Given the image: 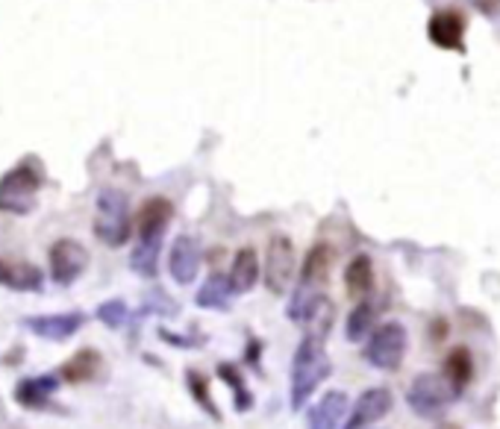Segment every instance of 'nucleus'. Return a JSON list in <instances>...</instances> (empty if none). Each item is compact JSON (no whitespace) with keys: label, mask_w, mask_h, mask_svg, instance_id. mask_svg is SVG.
I'll return each instance as SVG.
<instances>
[{"label":"nucleus","mask_w":500,"mask_h":429,"mask_svg":"<svg viewBox=\"0 0 500 429\" xmlns=\"http://www.w3.org/2000/svg\"><path fill=\"white\" fill-rule=\"evenodd\" d=\"M0 286L9 291H41L44 274L41 268L30 262H9V259H0Z\"/></svg>","instance_id":"nucleus-15"},{"label":"nucleus","mask_w":500,"mask_h":429,"mask_svg":"<svg viewBox=\"0 0 500 429\" xmlns=\"http://www.w3.org/2000/svg\"><path fill=\"white\" fill-rule=\"evenodd\" d=\"M159 253H162V239H139V244L130 253V268L139 277L153 279L159 274Z\"/></svg>","instance_id":"nucleus-18"},{"label":"nucleus","mask_w":500,"mask_h":429,"mask_svg":"<svg viewBox=\"0 0 500 429\" xmlns=\"http://www.w3.org/2000/svg\"><path fill=\"white\" fill-rule=\"evenodd\" d=\"M218 374H221V377H224V379H230V388H232V391H236V403L241 406V412H248V406H250L253 400H250V394H248V388H244V382H241V377H236V374H232V368H230V365H221V370H218Z\"/></svg>","instance_id":"nucleus-26"},{"label":"nucleus","mask_w":500,"mask_h":429,"mask_svg":"<svg viewBox=\"0 0 500 429\" xmlns=\"http://www.w3.org/2000/svg\"><path fill=\"white\" fill-rule=\"evenodd\" d=\"M200 262H204V251L195 235H177L168 251V274L180 286H192L200 274Z\"/></svg>","instance_id":"nucleus-8"},{"label":"nucleus","mask_w":500,"mask_h":429,"mask_svg":"<svg viewBox=\"0 0 500 429\" xmlns=\"http://www.w3.org/2000/svg\"><path fill=\"white\" fill-rule=\"evenodd\" d=\"M444 377H448V382L457 394H462L465 388H468V382L474 377V359H471L468 350L465 347L450 350L448 359H444Z\"/></svg>","instance_id":"nucleus-20"},{"label":"nucleus","mask_w":500,"mask_h":429,"mask_svg":"<svg viewBox=\"0 0 500 429\" xmlns=\"http://www.w3.org/2000/svg\"><path fill=\"white\" fill-rule=\"evenodd\" d=\"M41 191V174L30 162L13 168L0 177V212L6 214H27L36 206Z\"/></svg>","instance_id":"nucleus-3"},{"label":"nucleus","mask_w":500,"mask_h":429,"mask_svg":"<svg viewBox=\"0 0 500 429\" xmlns=\"http://www.w3.org/2000/svg\"><path fill=\"white\" fill-rule=\"evenodd\" d=\"M100 368V353L97 350H80V353H74L68 362L62 365L59 377L65 382H71V386H80V382L92 379Z\"/></svg>","instance_id":"nucleus-22"},{"label":"nucleus","mask_w":500,"mask_h":429,"mask_svg":"<svg viewBox=\"0 0 500 429\" xmlns=\"http://www.w3.org/2000/svg\"><path fill=\"white\" fill-rule=\"evenodd\" d=\"M230 286L236 295H248V291L259 282V256L253 247H241V251L232 256L230 268Z\"/></svg>","instance_id":"nucleus-16"},{"label":"nucleus","mask_w":500,"mask_h":429,"mask_svg":"<svg viewBox=\"0 0 500 429\" xmlns=\"http://www.w3.org/2000/svg\"><path fill=\"white\" fill-rule=\"evenodd\" d=\"M171 218H174L171 200H165V197L144 200L139 214H136V233H139V239H162L165 230H168Z\"/></svg>","instance_id":"nucleus-13"},{"label":"nucleus","mask_w":500,"mask_h":429,"mask_svg":"<svg viewBox=\"0 0 500 429\" xmlns=\"http://www.w3.org/2000/svg\"><path fill=\"white\" fill-rule=\"evenodd\" d=\"M332 374V362L324 350V338L306 335L292 359V409H304L315 388Z\"/></svg>","instance_id":"nucleus-1"},{"label":"nucleus","mask_w":500,"mask_h":429,"mask_svg":"<svg viewBox=\"0 0 500 429\" xmlns=\"http://www.w3.org/2000/svg\"><path fill=\"white\" fill-rule=\"evenodd\" d=\"M232 295H236V291H232V286H230V277L213 274L204 286H200L195 300H197V306H204V309H227Z\"/></svg>","instance_id":"nucleus-21"},{"label":"nucleus","mask_w":500,"mask_h":429,"mask_svg":"<svg viewBox=\"0 0 500 429\" xmlns=\"http://www.w3.org/2000/svg\"><path fill=\"white\" fill-rule=\"evenodd\" d=\"M350 415V400L344 391H327L315 406H309V429H344Z\"/></svg>","instance_id":"nucleus-11"},{"label":"nucleus","mask_w":500,"mask_h":429,"mask_svg":"<svg viewBox=\"0 0 500 429\" xmlns=\"http://www.w3.org/2000/svg\"><path fill=\"white\" fill-rule=\"evenodd\" d=\"M406 344H409V338H406L404 324L386 321L377 326L368 338V344H365V362L380 370H397L406 356Z\"/></svg>","instance_id":"nucleus-5"},{"label":"nucleus","mask_w":500,"mask_h":429,"mask_svg":"<svg viewBox=\"0 0 500 429\" xmlns=\"http://www.w3.org/2000/svg\"><path fill=\"white\" fill-rule=\"evenodd\" d=\"M88 268V251L77 239H59L50 247V279L57 286H74Z\"/></svg>","instance_id":"nucleus-7"},{"label":"nucleus","mask_w":500,"mask_h":429,"mask_svg":"<svg viewBox=\"0 0 500 429\" xmlns=\"http://www.w3.org/2000/svg\"><path fill=\"white\" fill-rule=\"evenodd\" d=\"M332 259H336V251H332L330 244H315L313 251L306 253V262H304V277L300 282H309V286H324L327 274L332 268Z\"/></svg>","instance_id":"nucleus-19"},{"label":"nucleus","mask_w":500,"mask_h":429,"mask_svg":"<svg viewBox=\"0 0 500 429\" xmlns=\"http://www.w3.org/2000/svg\"><path fill=\"white\" fill-rule=\"evenodd\" d=\"M427 36L441 50H462L465 44V18L453 9H441L427 21Z\"/></svg>","instance_id":"nucleus-12"},{"label":"nucleus","mask_w":500,"mask_h":429,"mask_svg":"<svg viewBox=\"0 0 500 429\" xmlns=\"http://www.w3.org/2000/svg\"><path fill=\"white\" fill-rule=\"evenodd\" d=\"M95 212V235L106 247H121L130 242L132 221H130V197L121 188H100Z\"/></svg>","instance_id":"nucleus-2"},{"label":"nucleus","mask_w":500,"mask_h":429,"mask_svg":"<svg viewBox=\"0 0 500 429\" xmlns=\"http://www.w3.org/2000/svg\"><path fill=\"white\" fill-rule=\"evenodd\" d=\"M439 429H459V426H457V424H441Z\"/></svg>","instance_id":"nucleus-27"},{"label":"nucleus","mask_w":500,"mask_h":429,"mask_svg":"<svg viewBox=\"0 0 500 429\" xmlns=\"http://www.w3.org/2000/svg\"><path fill=\"white\" fill-rule=\"evenodd\" d=\"M344 288L353 300H365L374 291V265L365 253L353 256L344 268Z\"/></svg>","instance_id":"nucleus-17"},{"label":"nucleus","mask_w":500,"mask_h":429,"mask_svg":"<svg viewBox=\"0 0 500 429\" xmlns=\"http://www.w3.org/2000/svg\"><path fill=\"white\" fill-rule=\"evenodd\" d=\"M97 321L104 324V326H109V330H121V326L127 324V318H130V309H127V303L124 300H106V303H100L97 306Z\"/></svg>","instance_id":"nucleus-24"},{"label":"nucleus","mask_w":500,"mask_h":429,"mask_svg":"<svg viewBox=\"0 0 500 429\" xmlns=\"http://www.w3.org/2000/svg\"><path fill=\"white\" fill-rule=\"evenodd\" d=\"M395 406V397L392 391L377 386V388H368L359 394V400L350 406V415H348V424H344V429H365L377 424L380 417H386L388 412H392Z\"/></svg>","instance_id":"nucleus-9"},{"label":"nucleus","mask_w":500,"mask_h":429,"mask_svg":"<svg viewBox=\"0 0 500 429\" xmlns=\"http://www.w3.org/2000/svg\"><path fill=\"white\" fill-rule=\"evenodd\" d=\"M295 244L288 235H271L268 251H265V268L262 279L268 286L271 295H286V288L292 286L295 279Z\"/></svg>","instance_id":"nucleus-6"},{"label":"nucleus","mask_w":500,"mask_h":429,"mask_svg":"<svg viewBox=\"0 0 500 429\" xmlns=\"http://www.w3.org/2000/svg\"><path fill=\"white\" fill-rule=\"evenodd\" d=\"M59 388V377L53 374H41V377H30V379H21L15 386V400L24 406V409H44V406H50V397L57 394Z\"/></svg>","instance_id":"nucleus-14"},{"label":"nucleus","mask_w":500,"mask_h":429,"mask_svg":"<svg viewBox=\"0 0 500 429\" xmlns=\"http://www.w3.org/2000/svg\"><path fill=\"white\" fill-rule=\"evenodd\" d=\"M86 315L83 312H57V315H39V318H27L24 326L36 333L44 342H68L71 335L83 330Z\"/></svg>","instance_id":"nucleus-10"},{"label":"nucleus","mask_w":500,"mask_h":429,"mask_svg":"<svg viewBox=\"0 0 500 429\" xmlns=\"http://www.w3.org/2000/svg\"><path fill=\"white\" fill-rule=\"evenodd\" d=\"M186 379H188V391L195 394V400L204 406V409L213 415V417H218V409H215V403L209 400V386H206V379L197 374V370H188L186 374Z\"/></svg>","instance_id":"nucleus-25"},{"label":"nucleus","mask_w":500,"mask_h":429,"mask_svg":"<svg viewBox=\"0 0 500 429\" xmlns=\"http://www.w3.org/2000/svg\"><path fill=\"white\" fill-rule=\"evenodd\" d=\"M453 397H457V391H453V386L444 374H418L406 391L409 409L418 417H427V421H436V417L448 412Z\"/></svg>","instance_id":"nucleus-4"},{"label":"nucleus","mask_w":500,"mask_h":429,"mask_svg":"<svg viewBox=\"0 0 500 429\" xmlns=\"http://www.w3.org/2000/svg\"><path fill=\"white\" fill-rule=\"evenodd\" d=\"M374 330H377V309L371 306L368 300L357 303L353 312L348 315V326H344L348 342H365V338H371Z\"/></svg>","instance_id":"nucleus-23"}]
</instances>
